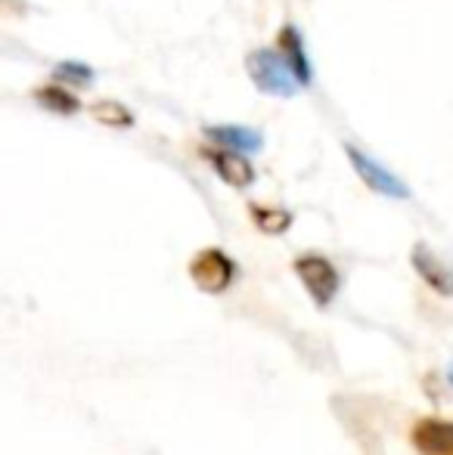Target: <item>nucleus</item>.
Here are the masks:
<instances>
[{"label":"nucleus","instance_id":"nucleus-8","mask_svg":"<svg viewBox=\"0 0 453 455\" xmlns=\"http://www.w3.org/2000/svg\"><path fill=\"white\" fill-rule=\"evenodd\" d=\"M413 267H417V273L423 275L438 294H453V273L448 270L444 260L435 258L432 248H425V245L413 248Z\"/></svg>","mask_w":453,"mask_h":455},{"label":"nucleus","instance_id":"nucleus-4","mask_svg":"<svg viewBox=\"0 0 453 455\" xmlns=\"http://www.w3.org/2000/svg\"><path fill=\"white\" fill-rule=\"evenodd\" d=\"M295 273L302 275L304 288H308L311 298H314L320 307L329 304V300L336 298V291H339V273H336V267L329 264L327 258H314V254L298 258Z\"/></svg>","mask_w":453,"mask_h":455},{"label":"nucleus","instance_id":"nucleus-1","mask_svg":"<svg viewBox=\"0 0 453 455\" xmlns=\"http://www.w3.org/2000/svg\"><path fill=\"white\" fill-rule=\"evenodd\" d=\"M248 75H252L255 87H258L261 93L267 96H283V100H289V96L298 93V75L295 68L289 66V60L286 56H279L277 50H255L252 56H248Z\"/></svg>","mask_w":453,"mask_h":455},{"label":"nucleus","instance_id":"nucleus-11","mask_svg":"<svg viewBox=\"0 0 453 455\" xmlns=\"http://www.w3.org/2000/svg\"><path fill=\"white\" fill-rule=\"evenodd\" d=\"M35 100L41 102L44 108H50V112H60V115L78 112V100L69 91H62V87H41V91H35Z\"/></svg>","mask_w":453,"mask_h":455},{"label":"nucleus","instance_id":"nucleus-3","mask_svg":"<svg viewBox=\"0 0 453 455\" xmlns=\"http://www.w3.org/2000/svg\"><path fill=\"white\" fill-rule=\"evenodd\" d=\"M190 275H193V282L202 291L218 294V291H224L230 285V279H233V260H230L224 251H218V248H206V251H199L193 258Z\"/></svg>","mask_w":453,"mask_h":455},{"label":"nucleus","instance_id":"nucleus-6","mask_svg":"<svg viewBox=\"0 0 453 455\" xmlns=\"http://www.w3.org/2000/svg\"><path fill=\"white\" fill-rule=\"evenodd\" d=\"M208 140L221 143L224 149H236V152H261L264 146V137L255 127H242V124H212L208 127Z\"/></svg>","mask_w":453,"mask_h":455},{"label":"nucleus","instance_id":"nucleus-14","mask_svg":"<svg viewBox=\"0 0 453 455\" xmlns=\"http://www.w3.org/2000/svg\"><path fill=\"white\" fill-rule=\"evenodd\" d=\"M448 378H450V384H453V365H450V369H448Z\"/></svg>","mask_w":453,"mask_h":455},{"label":"nucleus","instance_id":"nucleus-7","mask_svg":"<svg viewBox=\"0 0 453 455\" xmlns=\"http://www.w3.org/2000/svg\"><path fill=\"white\" fill-rule=\"evenodd\" d=\"M208 162H212V168L218 171V177L230 186H236V189H242V186H248L255 180V171L252 164H248V158L242 156V152H218L212 149L208 152Z\"/></svg>","mask_w":453,"mask_h":455},{"label":"nucleus","instance_id":"nucleus-12","mask_svg":"<svg viewBox=\"0 0 453 455\" xmlns=\"http://www.w3.org/2000/svg\"><path fill=\"white\" fill-rule=\"evenodd\" d=\"M252 217H255V223H258L261 233H286L292 223V217L286 214V211H271V208H261V204L252 208Z\"/></svg>","mask_w":453,"mask_h":455},{"label":"nucleus","instance_id":"nucleus-10","mask_svg":"<svg viewBox=\"0 0 453 455\" xmlns=\"http://www.w3.org/2000/svg\"><path fill=\"white\" fill-rule=\"evenodd\" d=\"M91 115L100 121V124H106V127H131L133 124V115L127 112L121 102H115V100H100V102H93L91 106Z\"/></svg>","mask_w":453,"mask_h":455},{"label":"nucleus","instance_id":"nucleus-13","mask_svg":"<svg viewBox=\"0 0 453 455\" xmlns=\"http://www.w3.org/2000/svg\"><path fill=\"white\" fill-rule=\"evenodd\" d=\"M53 75L62 84H75V87H91L93 81V68L85 66V62H60Z\"/></svg>","mask_w":453,"mask_h":455},{"label":"nucleus","instance_id":"nucleus-9","mask_svg":"<svg viewBox=\"0 0 453 455\" xmlns=\"http://www.w3.org/2000/svg\"><path fill=\"white\" fill-rule=\"evenodd\" d=\"M279 50L286 53L289 66L295 68L298 81H302V84H311V62H308V56H304V44H302V35H298L295 25H286L283 28V35H279Z\"/></svg>","mask_w":453,"mask_h":455},{"label":"nucleus","instance_id":"nucleus-5","mask_svg":"<svg viewBox=\"0 0 453 455\" xmlns=\"http://www.w3.org/2000/svg\"><path fill=\"white\" fill-rule=\"evenodd\" d=\"M413 443L423 455H453V425L425 419L413 427Z\"/></svg>","mask_w":453,"mask_h":455},{"label":"nucleus","instance_id":"nucleus-2","mask_svg":"<svg viewBox=\"0 0 453 455\" xmlns=\"http://www.w3.org/2000/svg\"><path fill=\"white\" fill-rule=\"evenodd\" d=\"M344 152H348V162L354 164L357 177L373 192H379V196H385V198H410V186L400 180L394 171H388L382 162H376L373 156L360 152L357 146H344Z\"/></svg>","mask_w":453,"mask_h":455}]
</instances>
